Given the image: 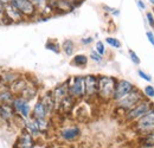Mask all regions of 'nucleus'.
<instances>
[{"label":"nucleus","mask_w":154,"mask_h":148,"mask_svg":"<svg viewBox=\"0 0 154 148\" xmlns=\"http://www.w3.org/2000/svg\"><path fill=\"white\" fill-rule=\"evenodd\" d=\"M133 129L142 136L154 131V107L151 108L137 121H135L133 123Z\"/></svg>","instance_id":"4"},{"label":"nucleus","mask_w":154,"mask_h":148,"mask_svg":"<svg viewBox=\"0 0 154 148\" xmlns=\"http://www.w3.org/2000/svg\"><path fill=\"white\" fill-rule=\"evenodd\" d=\"M26 21V18L23 16L17 7H14L11 2L5 5V17L2 20V24L10 25V24H21Z\"/></svg>","instance_id":"7"},{"label":"nucleus","mask_w":154,"mask_h":148,"mask_svg":"<svg viewBox=\"0 0 154 148\" xmlns=\"http://www.w3.org/2000/svg\"><path fill=\"white\" fill-rule=\"evenodd\" d=\"M11 106L13 107V109L16 111V114L20 115L24 119H30L31 117V107H30V102L25 98H23L21 96H16L11 103Z\"/></svg>","instance_id":"9"},{"label":"nucleus","mask_w":154,"mask_h":148,"mask_svg":"<svg viewBox=\"0 0 154 148\" xmlns=\"http://www.w3.org/2000/svg\"><path fill=\"white\" fill-rule=\"evenodd\" d=\"M146 21L149 25V27L154 29V14L152 11H146Z\"/></svg>","instance_id":"35"},{"label":"nucleus","mask_w":154,"mask_h":148,"mask_svg":"<svg viewBox=\"0 0 154 148\" xmlns=\"http://www.w3.org/2000/svg\"><path fill=\"white\" fill-rule=\"evenodd\" d=\"M2 4H5V5H7V4H10L11 2V0H0Z\"/></svg>","instance_id":"42"},{"label":"nucleus","mask_w":154,"mask_h":148,"mask_svg":"<svg viewBox=\"0 0 154 148\" xmlns=\"http://www.w3.org/2000/svg\"><path fill=\"white\" fill-rule=\"evenodd\" d=\"M51 93H52V96H54V98H55V102H56V109H57L58 104H59L66 96H69L68 79H66L65 82L58 84L57 87H55V88L51 90Z\"/></svg>","instance_id":"13"},{"label":"nucleus","mask_w":154,"mask_h":148,"mask_svg":"<svg viewBox=\"0 0 154 148\" xmlns=\"http://www.w3.org/2000/svg\"><path fill=\"white\" fill-rule=\"evenodd\" d=\"M146 36H147V39H148L149 44L154 46V33H153V31H147V32H146Z\"/></svg>","instance_id":"39"},{"label":"nucleus","mask_w":154,"mask_h":148,"mask_svg":"<svg viewBox=\"0 0 154 148\" xmlns=\"http://www.w3.org/2000/svg\"><path fill=\"white\" fill-rule=\"evenodd\" d=\"M16 95L6 85H0V104H11Z\"/></svg>","instance_id":"20"},{"label":"nucleus","mask_w":154,"mask_h":148,"mask_svg":"<svg viewBox=\"0 0 154 148\" xmlns=\"http://www.w3.org/2000/svg\"><path fill=\"white\" fill-rule=\"evenodd\" d=\"M64 1H69V2L74 4V5L76 6V7H78V6H79V5H81V4H82V2L84 1V0H64Z\"/></svg>","instance_id":"41"},{"label":"nucleus","mask_w":154,"mask_h":148,"mask_svg":"<svg viewBox=\"0 0 154 148\" xmlns=\"http://www.w3.org/2000/svg\"><path fill=\"white\" fill-rule=\"evenodd\" d=\"M93 42H94L93 37H85L81 39V44L82 45H90V44H93Z\"/></svg>","instance_id":"37"},{"label":"nucleus","mask_w":154,"mask_h":148,"mask_svg":"<svg viewBox=\"0 0 154 148\" xmlns=\"http://www.w3.org/2000/svg\"><path fill=\"white\" fill-rule=\"evenodd\" d=\"M75 103H76V100L69 95V96H66V97L58 104L56 111H62V113H64V114H68V113H70V111L72 110Z\"/></svg>","instance_id":"19"},{"label":"nucleus","mask_w":154,"mask_h":148,"mask_svg":"<svg viewBox=\"0 0 154 148\" xmlns=\"http://www.w3.org/2000/svg\"><path fill=\"white\" fill-rule=\"evenodd\" d=\"M11 4L19 10L26 20H36L38 18V11L31 0H11Z\"/></svg>","instance_id":"6"},{"label":"nucleus","mask_w":154,"mask_h":148,"mask_svg":"<svg viewBox=\"0 0 154 148\" xmlns=\"http://www.w3.org/2000/svg\"><path fill=\"white\" fill-rule=\"evenodd\" d=\"M39 100L43 103V106H44V108H45V110H46L49 116L52 115L56 111V102H55V98H54L51 91L44 93L39 97Z\"/></svg>","instance_id":"14"},{"label":"nucleus","mask_w":154,"mask_h":148,"mask_svg":"<svg viewBox=\"0 0 154 148\" xmlns=\"http://www.w3.org/2000/svg\"><path fill=\"white\" fill-rule=\"evenodd\" d=\"M88 62H89V57L87 55H83V54H79V55H75L71 59V65L76 66V68H81V69H84L87 68L88 65Z\"/></svg>","instance_id":"24"},{"label":"nucleus","mask_w":154,"mask_h":148,"mask_svg":"<svg viewBox=\"0 0 154 148\" xmlns=\"http://www.w3.org/2000/svg\"><path fill=\"white\" fill-rule=\"evenodd\" d=\"M4 17H5V4L0 1V24H2Z\"/></svg>","instance_id":"38"},{"label":"nucleus","mask_w":154,"mask_h":148,"mask_svg":"<svg viewBox=\"0 0 154 148\" xmlns=\"http://www.w3.org/2000/svg\"><path fill=\"white\" fill-rule=\"evenodd\" d=\"M36 123H37V127H38L40 134H44V133H48L50 129V121L46 119H35Z\"/></svg>","instance_id":"26"},{"label":"nucleus","mask_w":154,"mask_h":148,"mask_svg":"<svg viewBox=\"0 0 154 148\" xmlns=\"http://www.w3.org/2000/svg\"><path fill=\"white\" fill-rule=\"evenodd\" d=\"M85 83V98L94 100L97 98V89H98V76L96 75H85L84 76Z\"/></svg>","instance_id":"10"},{"label":"nucleus","mask_w":154,"mask_h":148,"mask_svg":"<svg viewBox=\"0 0 154 148\" xmlns=\"http://www.w3.org/2000/svg\"><path fill=\"white\" fill-rule=\"evenodd\" d=\"M31 2L37 8L39 14L38 17L50 18V17H54L55 16V12L51 8V6L49 5V1L48 0H31Z\"/></svg>","instance_id":"12"},{"label":"nucleus","mask_w":154,"mask_h":148,"mask_svg":"<svg viewBox=\"0 0 154 148\" xmlns=\"http://www.w3.org/2000/svg\"><path fill=\"white\" fill-rule=\"evenodd\" d=\"M136 6H137L139 10H141V11L146 10V4L143 2V0H136Z\"/></svg>","instance_id":"40"},{"label":"nucleus","mask_w":154,"mask_h":148,"mask_svg":"<svg viewBox=\"0 0 154 148\" xmlns=\"http://www.w3.org/2000/svg\"><path fill=\"white\" fill-rule=\"evenodd\" d=\"M31 117L32 119H46L49 117L48 113L45 110L43 103L40 102V100H37V102L35 103L33 108H32V111H31Z\"/></svg>","instance_id":"21"},{"label":"nucleus","mask_w":154,"mask_h":148,"mask_svg":"<svg viewBox=\"0 0 154 148\" xmlns=\"http://www.w3.org/2000/svg\"><path fill=\"white\" fill-rule=\"evenodd\" d=\"M27 83H29L27 78H25V77L23 76V77H20L19 79H17L14 83H12L8 88H10V90H11L12 93L17 96V95H19V94L21 93V90L26 87V84H27Z\"/></svg>","instance_id":"23"},{"label":"nucleus","mask_w":154,"mask_h":148,"mask_svg":"<svg viewBox=\"0 0 154 148\" xmlns=\"http://www.w3.org/2000/svg\"><path fill=\"white\" fill-rule=\"evenodd\" d=\"M44 148H51V147H44Z\"/></svg>","instance_id":"45"},{"label":"nucleus","mask_w":154,"mask_h":148,"mask_svg":"<svg viewBox=\"0 0 154 148\" xmlns=\"http://www.w3.org/2000/svg\"><path fill=\"white\" fill-rule=\"evenodd\" d=\"M35 146V137L26 130L24 129L17 140V147L18 148H31Z\"/></svg>","instance_id":"17"},{"label":"nucleus","mask_w":154,"mask_h":148,"mask_svg":"<svg viewBox=\"0 0 154 148\" xmlns=\"http://www.w3.org/2000/svg\"><path fill=\"white\" fill-rule=\"evenodd\" d=\"M24 129L26 130V131H29L33 137H38L39 135H40V131H39L38 127H37V123H36L35 119H32V117L26 120Z\"/></svg>","instance_id":"25"},{"label":"nucleus","mask_w":154,"mask_h":148,"mask_svg":"<svg viewBox=\"0 0 154 148\" xmlns=\"http://www.w3.org/2000/svg\"><path fill=\"white\" fill-rule=\"evenodd\" d=\"M20 77H23V75L17 71H2L0 72V85H6L10 87L12 83H14L17 79H19Z\"/></svg>","instance_id":"16"},{"label":"nucleus","mask_w":154,"mask_h":148,"mask_svg":"<svg viewBox=\"0 0 154 148\" xmlns=\"http://www.w3.org/2000/svg\"><path fill=\"white\" fill-rule=\"evenodd\" d=\"M135 88L136 87H135L131 81H128V79H117L115 91H114V96H113V102L120 101L121 98H123L125 96H127L129 93H132Z\"/></svg>","instance_id":"8"},{"label":"nucleus","mask_w":154,"mask_h":148,"mask_svg":"<svg viewBox=\"0 0 154 148\" xmlns=\"http://www.w3.org/2000/svg\"><path fill=\"white\" fill-rule=\"evenodd\" d=\"M68 90L69 95L76 101L85 97V83L84 76H72L68 78Z\"/></svg>","instance_id":"5"},{"label":"nucleus","mask_w":154,"mask_h":148,"mask_svg":"<svg viewBox=\"0 0 154 148\" xmlns=\"http://www.w3.org/2000/svg\"><path fill=\"white\" fill-rule=\"evenodd\" d=\"M60 50L63 51V54L66 56V57H71L75 54V50H76V45H75V42L72 39H64L62 45H60Z\"/></svg>","instance_id":"22"},{"label":"nucleus","mask_w":154,"mask_h":148,"mask_svg":"<svg viewBox=\"0 0 154 148\" xmlns=\"http://www.w3.org/2000/svg\"><path fill=\"white\" fill-rule=\"evenodd\" d=\"M102 10H103L106 13H108V14H110V16H113V17H119V16H120V10H119V8L108 6V5H106V4L102 5Z\"/></svg>","instance_id":"30"},{"label":"nucleus","mask_w":154,"mask_h":148,"mask_svg":"<svg viewBox=\"0 0 154 148\" xmlns=\"http://www.w3.org/2000/svg\"><path fill=\"white\" fill-rule=\"evenodd\" d=\"M16 111L11 104H0V123H10L13 121Z\"/></svg>","instance_id":"15"},{"label":"nucleus","mask_w":154,"mask_h":148,"mask_svg":"<svg viewBox=\"0 0 154 148\" xmlns=\"http://www.w3.org/2000/svg\"><path fill=\"white\" fill-rule=\"evenodd\" d=\"M153 102L149 98L145 97L135 107H133L132 109H129V110L126 111L123 114V120H125L126 123H134L135 121H137L140 117H142L147 111L149 110L151 108H153Z\"/></svg>","instance_id":"2"},{"label":"nucleus","mask_w":154,"mask_h":148,"mask_svg":"<svg viewBox=\"0 0 154 148\" xmlns=\"http://www.w3.org/2000/svg\"><path fill=\"white\" fill-rule=\"evenodd\" d=\"M89 58L93 60V62H95V63H102V60H103V56H101L98 52H96L95 50H93L91 52H90V55H89Z\"/></svg>","instance_id":"32"},{"label":"nucleus","mask_w":154,"mask_h":148,"mask_svg":"<svg viewBox=\"0 0 154 148\" xmlns=\"http://www.w3.org/2000/svg\"><path fill=\"white\" fill-rule=\"evenodd\" d=\"M45 49L46 50H49V51H52V52H55L56 55L58 54H60V45L58 44L56 40H54V39H49L46 43H45Z\"/></svg>","instance_id":"27"},{"label":"nucleus","mask_w":154,"mask_h":148,"mask_svg":"<svg viewBox=\"0 0 154 148\" xmlns=\"http://www.w3.org/2000/svg\"><path fill=\"white\" fill-rule=\"evenodd\" d=\"M143 95L146 98H154V87L153 85H146L143 89Z\"/></svg>","instance_id":"33"},{"label":"nucleus","mask_w":154,"mask_h":148,"mask_svg":"<svg viewBox=\"0 0 154 148\" xmlns=\"http://www.w3.org/2000/svg\"><path fill=\"white\" fill-rule=\"evenodd\" d=\"M95 51L98 52L101 56H104L106 55V45H104V43L102 42V40H97L96 44H95Z\"/></svg>","instance_id":"31"},{"label":"nucleus","mask_w":154,"mask_h":148,"mask_svg":"<svg viewBox=\"0 0 154 148\" xmlns=\"http://www.w3.org/2000/svg\"><path fill=\"white\" fill-rule=\"evenodd\" d=\"M128 54H129V58H131V60L134 63L135 65H140V63H141V60H140V57L136 55V52H135L134 50H128Z\"/></svg>","instance_id":"34"},{"label":"nucleus","mask_w":154,"mask_h":148,"mask_svg":"<svg viewBox=\"0 0 154 148\" xmlns=\"http://www.w3.org/2000/svg\"><path fill=\"white\" fill-rule=\"evenodd\" d=\"M148 1H149V4L154 7V0H148Z\"/></svg>","instance_id":"43"},{"label":"nucleus","mask_w":154,"mask_h":148,"mask_svg":"<svg viewBox=\"0 0 154 148\" xmlns=\"http://www.w3.org/2000/svg\"><path fill=\"white\" fill-rule=\"evenodd\" d=\"M145 98V95L139 89V88H135L132 93H129L127 96H125L123 98H121L120 101H116L114 102L115 104V109L116 110L122 111L123 114L126 111H128L129 109H132L133 107H135L140 101H142Z\"/></svg>","instance_id":"3"},{"label":"nucleus","mask_w":154,"mask_h":148,"mask_svg":"<svg viewBox=\"0 0 154 148\" xmlns=\"http://www.w3.org/2000/svg\"><path fill=\"white\" fill-rule=\"evenodd\" d=\"M117 78L114 76H98V89H97V98L103 103L113 102V96L115 91Z\"/></svg>","instance_id":"1"},{"label":"nucleus","mask_w":154,"mask_h":148,"mask_svg":"<svg viewBox=\"0 0 154 148\" xmlns=\"http://www.w3.org/2000/svg\"><path fill=\"white\" fill-rule=\"evenodd\" d=\"M142 143H143L145 147H147V148L154 147V131L142 136Z\"/></svg>","instance_id":"28"},{"label":"nucleus","mask_w":154,"mask_h":148,"mask_svg":"<svg viewBox=\"0 0 154 148\" xmlns=\"http://www.w3.org/2000/svg\"><path fill=\"white\" fill-rule=\"evenodd\" d=\"M137 75H139V76H140V77H141L143 81H146V82H149V83L152 82V77H151V76H149L148 74H146L143 70H140V69H139V70H137Z\"/></svg>","instance_id":"36"},{"label":"nucleus","mask_w":154,"mask_h":148,"mask_svg":"<svg viewBox=\"0 0 154 148\" xmlns=\"http://www.w3.org/2000/svg\"><path fill=\"white\" fill-rule=\"evenodd\" d=\"M82 130L78 126H69V127H64L59 130L58 135L63 141L66 142H72L76 141L77 139L81 136Z\"/></svg>","instance_id":"11"},{"label":"nucleus","mask_w":154,"mask_h":148,"mask_svg":"<svg viewBox=\"0 0 154 148\" xmlns=\"http://www.w3.org/2000/svg\"><path fill=\"white\" fill-rule=\"evenodd\" d=\"M104 43L108 44V45H109L110 48H113V49H120V48L122 46L121 42L115 37H107L104 39Z\"/></svg>","instance_id":"29"},{"label":"nucleus","mask_w":154,"mask_h":148,"mask_svg":"<svg viewBox=\"0 0 154 148\" xmlns=\"http://www.w3.org/2000/svg\"><path fill=\"white\" fill-rule=\"evenodd\" d=\"M152 12H153V14H154V7H153V10H152Z\"/></svg>","instance_id":"44"},{"label":"nucleus","mask_w":154,"mask_h":148,"mask_svg":"<svg viewBox=\"0 0 154 148\" xmlns=\"http://www.w3.org/2000/svg\"><path fill=\"white\" fill-rule=\"evenodd\" d=\"M37 95H38V87L36 85V83L29 82V83L26 84V87L21 90V93H20L19 95H17V96H21L23 98H25V100H27V101L30 102V101L33 100Z\"/></svg>","instance_id":"18"}]
</instances>
